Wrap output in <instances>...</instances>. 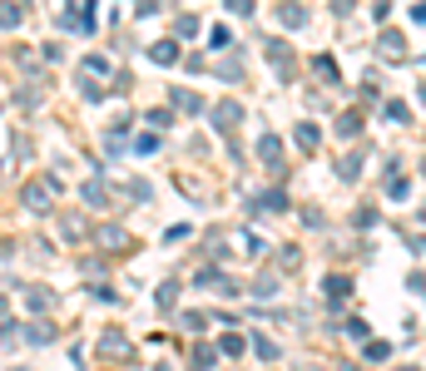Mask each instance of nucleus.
Instances as JSON below:
<instances>
[{"label": "nucleus", "mask_w": 426, "mask_h": 371, "mask_svg": "<svg viewBox=\"0 0 426 371\" xmlns=\"http://www.w3.org/2000/svg\"><path fill=\"white\" fill-rule=\"evenodd\" d=\"M238 119H243V109H238V104H218V109H213V124H218V129H233Z\"/></svg>", "instance_id": "f03ea898"}, {"label": "nucleus", "mask_w": 426, "mask_h": 371, "mask_svg": "<svg viewBox=\"0 0 426 371\" xmlns=\"http://www.w3.org/2000/svg\"><path fill=\"white\" fill-rule=\"evenodd\" d=\"M174 30H179V40H189V35H194V30H199V20H189V15H184V20H179V25H174Z\"/></svg>", "instance_id": "9d476101"}, {"label": "nucleus", "mask_w": 426, "mask_h": 371, "mask_svg": "<svg viewBox=\"0 0 426 371\" xmlns=\"http://www.w3.org/2000/svg\"><path fill=\"white\" fill-rule=\"evenodd\" d=\"M313 70H318V80H327V85L337 80V65H332V55H318V60H313Z\"/></svg>", "instance_id": "20e7f679"}, {"label": "nucleus", "mask_w": 426, "mask_h": 371, "mask_svg": "<svg viewBox=\"0 0 426 371\" xmlns=\"http://www.w3.org/2000/svg\"><path fill=\"white\" fill-rule=\"evenodd\" d=\"M298 144H303V149H318V129H313V124H298Z\"/></svg>", "instance_id": "0eeeda50"}, {"label": "nucleus", "mask_w": 426, "mask_h": 371, "mask_svg": "<svg viewBox=\"0 0 426 371\" xmlns=\"http://www.w3.org/2000/svg\"><path fill=\"white\" fill-rule=\"evenodd\" d=\"M258 159L278 169V159H283V149H278V139H273V134H268V139H258Z\"/></svg>", "instance_id": "7ed1b4c3"}, {"label": "nucleus", "mask_w": 426, "mask_h": 371, "mask_svg": "<svg viewBox=\"0 0 426 371\" xmlns=\"http://www.w3.org/2000/svg\"><path fill=\"white\" fill-rule=\"evenodd\" d=\"M283 25L298 30V25H303V5H283Z\"/></svg>", "instance_id": "39448f33"}, {"label": "nucleus", "mask_w": 426, "mask_h": 371, "mask_svg": "<svg viewBox=\"0 0 426 371\" xmlns=\"http://www.w3.org/2000/svg\"><path fill=\"white\" fill-rule=\"evenodd\" d=\"M0 25L15 30V25H20V10H15V5H0Z\"/></svg>", "instance_id": "6e6552de"}, {"label": "nucleus", "mask_w": 426, "mask_h": 371, "mask_svg": "<svg viewBox=\"0 0 426 371\" xmlns=\"http://www.w3.org/2000/svg\"><path fill=\"white\" fill-rule=\"evenodd\" d=\"M174 104H179V109H189V114L199 109V99H194V94H189V90H174Z\"/></svg>", "instance_id": "1a4fd4ad"}, {"label": "nucleus", "mask_w": 426, "mask_h": 371, "mask_svg": "<svg viewBox=\"0 0 426 371\" xmlns=\"http://www.w3.org/2000/svg\"><path fill=\"white\" fill-rule=\"evenodd\" d=\"M332 10H337V15H347V10H352V0H332Z\"/></svg>", "instance_id": "9b49d317"}, {"label": "nucleus", "mask_w": 426, "mask_h": 371, "mask_svg": "<svg viewBox=\"0 0 426 371\" xmlns=\"http://www.w3.org/2000/svg\"><path fill=\"white\" fill-rule=\"evenodd\" d=\"M382 50H387V55H402L407 45H402V35H397V30H387V35H382Z\"/></svg>", "instance_id": "423d86ee"}, {"label": "nucleus", "mask_w": 426, "mask_h": 371, "mask_svg": "<svg viewBox=\"0 0 426 371\" xmlns=\"http://www.w3.org/2000/svg\"><path fill=\"white\" fill-rule=\"evenodd\" d=\"M149 55H154L159 65H179V45H174V40H159V45H149Z\"/></svg>", "instance_id": "f257e3e1"}]
</instances>
